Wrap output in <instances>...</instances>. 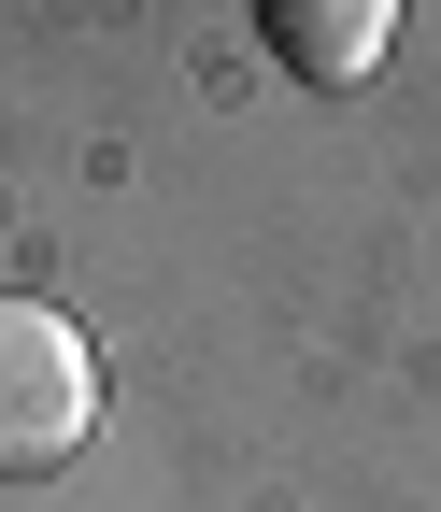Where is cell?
I'll list each match as a JSON object with an SVG mask.
<instances>
[{
	"instance_id": "obj_1",
	"label": "cell",
	"mask_w": 441,
	"mask_h": 512,
	"mask_svg": "<svg viewBox=\"0 0 441 512\" xmlns=\"http://www.w3.org/2000/svg\"><path fill=\"white\" fill-rule=\"evenodd\" d=\"M100 441V342L57 299L0 285V484H43Z\"/></svg>"
},
{
	"instance_id": "obj_2",
	"label": "cell",
	"mask_w": 441,
	"mask_h": 512,
	"mask_svg": "<svg viewBox=\"0 0 441 512\" xmlns=\"http://www.w3.org/2000/svg\"><path fill=\"white\" fill-rule=\"evenodd\" d=\"M257 29H271V57H285L299 86H356L370 57H385V29H399V15H385V0H271Z\"/></svg>"
}]
</instances>
